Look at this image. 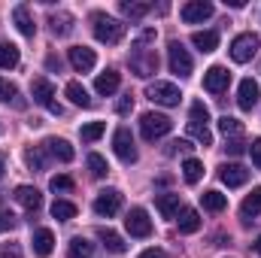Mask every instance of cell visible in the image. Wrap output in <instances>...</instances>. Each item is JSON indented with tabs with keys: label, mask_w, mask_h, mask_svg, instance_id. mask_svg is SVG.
<instances>
[{
	"label": "cell",
	"mask_w": 261,
	"mask_h": 258,
	"mask_svg": "<svg viewBox=\"0 0 261 258\" xmlns=\"http://www.w3.org/2000/svg\"><path fill=\"white\" fill-rule=\"evenodd\" d=\"M149 40H155V31H152V28H146V31L140 34V40L130 46V55H128L130 70H134L140 79H149V76L158 73V55H155V49H149Z\"/></svg>",
	"instance_id": "1"
},
{
	"label": "cell",
	"mask_w": 261,
	"mask_h": 258,
	"mask_svg": "<svg viewBox=\"0 0 261 258\" xmlns=\"http://www.w3.org/2000/svg\"><path fill=\"white\" fill-rule=\"evenodd\" d=\"M91 28H94V37H97L100 43H107V46H116V43H122V37H125V24H122L119 18L107 15V12H94V15H91Z\"/></svg>",
	"instance_id": "2"
},
{
	"label": "cell",
	"mask_w": 261,
	"mask_h": 258,
	"mask_svg": "<svg viewBox=\"0 0 261 258\" xmlns=\"http://www.w3.org/2000/svg\"><path fill=\"white\" fill-rule=\"evenodd\" d=\"M146 97L152 104H161V107H179L182 100V91L173 85V82H164V79H155L146 85Z\"/></svg>",
	"instance_id": "3"
},
{
	"label": "cell",
	"mask_w": 261,
	"mask_h": 258,
	"mask_svg": "<svg viewBox=\"0 0 261 258\" xmlns=\"http://www.w3.org/2000/svg\"><path fill=\"white\" fill-rule=\"evenodd\" d=\"M206 122H210V110H206L200 100L192 104V113H189V134L195 137L200 146H210V143H213V134L206 128Z\"/></svg>",
	"instance_id": "4"
},
{
	"label": "cell",
	"mask_w": 261,
	"mask_h": 258,
	"mask_svg": "<svg viewBox=\"0 0 261 258\" xmlns=\"http://www.w3.org/2000/svg\"><path fill=\"white\" fill-rule=\"evenodd\" d=\"M31 94H34V100H37L40 107H46L52 116H61V113H64L61 104L55 100V88H52V82H49L46 76H37V79L31 82Z\"/></svg>",
	"instance_id": "5"
},
{
	"label": "cell",
	"mask_w": 261,
	"mask_h": 258,
	"mask_svg": "<svg viewBox=\"0 0 261 258\" xmlns=\"http://www.w3.org/2000/svg\"><path fill=\"white\" fill-rule=\"evenodd\" d=\"M170 128H173V122H170L167 116H161V113H143V119H140V131H143V137H146L149 143L167 137Z\"/></svg>",
	"instance_id": "6"
},
{
	"label": "cell",
	"mask_w": 261,
	"mask_h": 258,
	"mask_svg": "<svg viewBox=\"0 0 261 258\" xmlns=\"http://www.w3.org/2000/svg\"><path fill=\"white\" fill-rule=\"evenodd\" d=\"M167 61H170V70H173L176 76H192V70H195V61H192L189 49H186L179 40H173V43L167 46Z\"/></svg>",
	"instance_id": "7"
},
{
	"label": "cell",
	"mask_w": 261,
	"mask_h": 258,
	"mask_svg": "<svg viewBox=\"0 0 261 258\" xmlns=\"http://www.w3.org/2000/svg\"><path fill=\"white\" fill-rule=\"evenodd\" d=\"M258 46H261V40L255 34H240V37H234V43H231V58H234L237 64H246V61L255 58Z\"/></svg>",
	"instance_id": "8"
},
{
	"label": "cell",
	"mask_w": 261,
	"mask_h": 258,
	"mask_svg": "<svg viewBox=\"0 0 261 258\" xmlns=\"http://www.w3.org/2000/svg\"><path fill=\"white\" fill-rule=\"evenodd\" d=\"M119 210H122V194L116 192V189H107V192H100L94 197V213H97V216L113 219Z\"/></svg>",
	"instance_id": "9"
},
{
	"label": "cell",
	"mask_w": 261,
	"mask_h": 258,
	"mask_svg": "<svg viewBox=\"0 0 261 258\" xmlns=\"http://www.w3.org/2000/svg\"><path fill=\"white\" fill-rule=\"evenodd\" d=\"M125 228H128L130 237H149L152 234V222H149V213L143 207H134L125 219Z\"/></svg>",
	"instance_id": "10"
},
{
	"label": "cell",
	"mask_w": 261,
	"mask_h": 258,
	"mask_svg": "<svg viewBox=\"0 0 261 258\" xmlns=\"http://www.w3.org/2000/svg\"><path fill=\"white\" fill-rule=\"evenodd\" d=\"M113 149H116V155H119L125 164H134V161H137V146H134V137H130L128 128L116 131V137H113Z\"/></svg>",
	"instance_id": "11"
},
{
	"label": "cell",
	"mask_w": 261,
	"mask_h": 258,
	"mask_svg": "<svg viewBox=\"0 0 261 258\" xmlns=\"http://www.w3.org/2000/svg\"><path fill=\"white\" fill-rule=\"evenodd\" d=\"M258 97H261V88L255 79H243L240 82V88H237V104H240V110H255L258 107Z\"/></svg>",
	"instance_id": "12"
},
{
	"label": "cell",
	"mask_w": 261,
	"mask_h": 258,
	"mask_svg": "<svg viewBox=\"0 0 261 258\" xmlns=\"http://www.w3.org/2000/svg\"><path fill=\"white\" fill-rule=\"evenodd\" d=\"M219 179H222L228 189H240V186H246L249 170H246L243 164H222V167H219Z\"/></svg>",
	"instance_id": "13"
},
{
	"label": "cell",
	"mask_w": 261,
	"mask_h": 258,
	"mask_svg": "<svg viewBox=\"0 0 261 258\" xmlns=\"http://www.w3.org/2000/svg\"><path fill=\"white\" fill-rule=\"evenodd\" d=\"M67 55H70L73 70H79V73H88V70H94V64H97V55H94V49H88V46H73Z\"/></svg>",
	"instance_id": "14"
},
{
	"label": "cell",
	"mask_w": 261,
	"mask_h": 258,
	"mask_svg": "<svg viewBox=\"0 0 261 258\" xmlns=\"http://www.w3.org/2000/svg\"><path fill=\"white\" fill-rule=\"evenodd\" d=\"M182 21L186 24H197V21H206L210 15H213V3H206V0H192V3H186L182 6Z\"/></svg>",
	"instance_id": "15"
},
{
	"label": "cell",
	"mask_w": 261,
	"mask_h": 258,
	"mask_svg": "<svg viewBox=\"0 0 261 258\" xmlns=\"http://www.w3.org/2000/svg\"><path fill=\"white\" fill-rule=\"evenodd\" d=\"M228 82H231V73H228L225 67H210V70L203 73V88L213 91V94H222V91L228 88Z\"/></svg>",
	"instance_id": "16"
},
{
	"label": "cell",
	"mask_w": 261,
	"mask_h": 258,
	"mask_svg": "<svg viewBox=\"0 0 261 258\" xmlns=\"http://www.w3.org/2000/svg\"><path fill=\"white\" fill-rule=\"evenodd\" d=\"M43 149L52 155V158H58V161H73V146L67 143V140H61V137H49L46 143H43Z\"/></svg>",
	"instance_id": "17"
},
{
	"label": "cell",
	"mask_w": 261,
	"mask_h": 258,
	"mask_svg": "<svg viewBox=\"0 0 261 258\" xmlns=\"http://www.w3.org/2000/svg\"><path fill=\"white\" fill-rule=\"evenodd\" d=\"M12 197H15V200H18V203H21L24 210H31V213L43 207V194L37 192L34 186H18V189H15V194H12Z\"/></svg>",
	"instance_id": "18"
},
{
	"label": "cell",
	"mask_w": 261,
	"mask_h": 258,
	"mask_svg": "<svg viewBox=\"0 0 261 258\" xmlns=\"http://www.w3.org/2000/svg\"><path fill=\"white\" fill-rule=\"evenodd\" d=\"M52 246H55L52 231H49V228H37V231H34V255L49 258L52 255Z\"/></svg>",
	"instance_id": "19"
},
{
	"label": "cell",
	"mask_w": 261,
	"mask_h": 258,
	"mask_svg": "<svg viewBox=\"0 0 261 258\" xmlns=\"http://www.w3.org/2000/svg\"><path fill=\"white\" fill-rule=\"evenodd\" d=\"M12 21H15V28H18L24 37H34V34H37V24H34V18H31V9H28L24 3L12 9Z\"/></svg>",
	"instance_id": "20"
},
{
	"label": "cell",
	"mask_w": 261,
	"mask_h": 258,
	"mask_svg": "<svg viewBox=\"0 0 261 258\" xmlns=\"http://www.w3.org/2000/svg\"><path fill=\"white\" fill-rule=\"evenodd\" d=\"M155 207H158V213H161L164 219H176L182 200H179V194H158V197H155Z\"/></svg>",
	"instance_id": "21"
},
{
	"label": "cell",
	"mask_w": 261,
	"mask_h": 258,
	"mask_svg": "<svg viewBox=\"0 0 261 258\" xmlns=\"http://www.w3.org/2000/svg\"><path fill=\"white\" fill-rule=\"evenodd\" d=\"M119 82H122V76L116 73V70H107V73H100L97 79H94V88H97V94H116L119 91Z\"/></svg>",
	"instance_id": "22"
},
{
	"label": "cell",
	"mask_w": 261,
	"mask_h": 258,
	"mask_svg": "<svg viewBox=\"0 0 261 258\" xmlns=\"http://www.w3.org/2000/svg\"><path fill=\"white\" fill-rule=\"evenodd\" d=\"M97 237H100V243L110 249V252H116V255H122V252H128V243L116 234V231H110V228H100L97 231Z\"/></svg>",
	"instance_id": "23"
},
{
	"label": "cell",
	"mask_w": 261,
	"mask_h": 258,
	"mask_svg": "<svg viewBox=\"0 0 261 258\" xmlns=\"http://www.w3.org/2000/svg\"><path fill=\"white\" fill-rule=\"evenodd\" d=\"M64 94L70 97V104H76V107H82V110H88V107H91V97H88L85 85H79V82H67Z\"/></svg>",
	"instance_id": "24"
},
{
	"label": "cell",
	"mask_w": 261,
	"mask_h": 258,
	"mask_svg": "<svg viewBox=\"0 0 261 258\" xmlns=\"http://www.w3.org/2000/svg\"><path fill=\"white\" fill-rule=\"evenodd\" d=\"M192 43H195L203 55H206V52H216V46H219V34H216V31H197L195 37H192Z\"/></svg>",
	"instance_id": "25"
},
{
	"label": "cell",
	"mask_w": 261,
	"mask_h": 258,
	"mask_svg": "<svg viewBox=\"0 0 261 258\" xmlns=\"http://www.w3.org/2000/svg\"><path fill=\"white\" fill-rule=\"evenodd\" d=\"M240 213H243V219H252V216H258V213H261V189H252V192L243 197V203H240Z\"/></svg>",
	"instance_id": "26"
},
{
	"label": "cell",
	"mask_w": 261,
	"mask_h": 258,
	"mask_svg": "<svg viewBox=\"0 0 261 258\" xmlns=\"http://www.w3.org/2000/svg\"><path fill=\"white\" fill-rule=\"evenodd\" d=\"M176 222H179V231H182V234H195L197 228H200V216H197V210H179Z\"/></svg>",
	"instance_id": "27"
},
{
	"label": "cell",
	"mask_w": 261,
	"mask_h": 258,
	"mask_svg": "<svg viewBox=\"0 0 261 258\" xmlns=\"http://www.w3.org/2000/svg\"><path fill=\"white\" fill-rule=\"evenodd\" d=\"M200 203H203V210H210V213H222V210L228 207V197L222 192H203L200 194Z\"/></svg>",
	"instance_id": "28"
},
{
	"label": "cell",
	"mask_w": 261,
	"mask_h": 258,
	"mask_svg": "<svg viewBox=\"0 0 261 258\" xmlns=\"http://www.w3.org/2000/svg\"><path fill=\"white\" fill-rule=\"evenodd\" d=\"M70 258H94V243H88L85 237H73L70 240Z\"/></svg>",
	"instance_id": "29"
},
{
	"label": "cell",
	"mask_w": 261,
	"mask_h": 258,
	"mask_svg": "<svg viewBox=\"0 0 261 258\" xmlns=\"http://www.w3.org/2000/svg\"><path fill=\"white\" fill-rule=\"evenodd\" d=\"M49 24H52V34H55V37H67V34L73 31V15H67V12L52 15V18H49Z\"/></svg>",
	"instance_id": "30"
},
{
	"label": "cell",
	"mask_w": 261,
	"mask_h": 258,
	"mask_svg": "<svg viewBox=\"0 0 261 258\" xmlns=\"http://www.w3.org/2000/svg\"><path fill=\"white\" fill-rule=\"evenodd\" d=\"M182 176H186V183H189V186H197V183H200V176H203V164H200L197 158H189V161L182 164Z\"/></svg>",
	"instance_id": "31"
},
{
	"label": "cell",
	"mask_w": 261,
	"mask_h": 258,
	"mask_svg": "<svg viewBox=\"0 0 261 258\" xmlns=\"http://www.w3.org/2000/svg\"><path fill=\"white\" fill-rule=\"evenodd\" d=\"M18 64V49L12 43H0V70H12Z\"/></svg>",
	"instance_id": "32"
},
{
	"label": "cell",
	"mask_w": 261,
	"mask_h": 258,
	"mask_svg": "<svg viewBox=\"0 0 261 258\" xmlns=\"http://www.w3.org/2000/svg\"><path fill=\"white\" fill-rule=\"evenodd\" d=\"M52 216H55L58 222H70V219L76 216V203H70V200H55V203H52Z\"/></svg>",
	"instance_id": "33"
},
{
	"label": "cell",
	"mask_w": 261,
	"mask_h": 258,
	"mask_svg": "<svg viewBox=\"0 0 261 258\" xmlns=\"http://www.w3.org/2000/svg\"><path fill=\"white\" fill-rule=\"evenodd\" d=\"M103 131H107L103 122H88V125H82V128H79V137H82L85 143H94V140H100V137H103Z\"/></svg>",
	"instance_id": "34"
},
{
	"label": "cell",
	"mask_w": 261,
	"mask_h": 258,
	"mask_svg": "<svg viewBox=\"0 0 261 258\" xmlns=\"http://www.w3.org/2000/svg\"><path fill=\"white\" fill-rule=\"evenodd\" d=\"M0 100H3V104H15V107H21V100H18V88H15L9 79H3V76H0Z\"/></svg>",
	"instance_id": "35"
},
{
	"label": "cell",
	"mask_w": 261,
	"mask_h": 258,
	"mask_svg": "<svg viewBox=\"0 0 261 258\" xmlns=\"http://www.w3.org/2000/svg\"><path fill=\"white\" fill-rule=\"evenodd\" d=\"M149 9H152L149 3H140V0H130L128 3V0H122V12H125L128 18H143Z\"/></svg>",
	"instance_id": "36"
},
{
	"label": "cell",
	"mask_w": 261,
	"mask_h": 258,
	"mask_svg": "<svg viewBox=\"0 0 261 258\" xmlns=\"http://www.w3.org/2000/svg\"><path fill=\"white\" fill-rule=\"evenodd\" d=\"M88 170H91V176H97V179H103L107 173H110V167H107V161L97 155V152H91L88 155Z\"/></svg>",
	"instance_id": "37"
},
{
	"label": "cell",
	"mask_w": 261,
	"mask_h": 258,
	"mask_svg": "<svg viewBox=\"0 0 261 258\" xmlns=\"http://www.w3.org/2000/svg\"><path fill=\"white\" fill-rule=\"evenodd\" d=\"M219 131H222L225 137H240V134H243V125H240L237 119H231V116H222V119H219Z\"/></svg>",
	"instance_id": "38"
},
{
	"label": "cell",
	"mask_w": 261,
	"mask_h": 258,
	"mask_svg": "<svg viewBox=\"0 0 261 258\" xmlns=\"http://www.w3.org/2000/svg\"><path fill=\"white\" fill-rule=\"evenodd\" d=\"M43 152H46L43 146H37V149H31V152L24 155V158H28V164H31V167H37V170H43V167H46V158H43Z\"/></svg>",
	"instance_id": "39"
},
{
	"label": "cell",
	"mask_w": 261,
	"mask_h": 258,
	"mask_svg": "<svg viewBox=\"0 0 261 258\" xmlns=\"http://www.w3.org/2000/svg\"><path fill=\"white\" fill-rule=\"evenodd\" d=\"M49 186H52V192H70L73 189V179L70 176H52Z\"/></svg>",
	"instance_id": "40"
},
{
	"label": "cell",
	"mask_w": 261,
	"mask_h": 258,
	"mask_svg": "<svg viewBox=\"0 0 261 258\" xmlns=\"http://www.w3.org/2000/svg\"><path fill=\"white\" fill-rule=\"evenodd\" d=\"M195 146L189 143V140H173L170 146H167V155H176V152H192Z\"/></svg>",
	"instance_id": "41"
},
{
	"label": "cell",
	"mask_w": 261,
	"mask_h": 258,
	"mask_svg": "<svg viewBox=\"0 0 261 258\" xmlns=\"http://www.w3.org/2000/svg\"><path fill=\"white\" fill-rule=\"evenodd\" d=\"M130 110H134V97H130V94H125V97L116 104V113H119V116H128Z\"/></svg>",
	"instance_id": "42"
},
{
	"label": "cell",
	"mask_w": 261,
	"mask_h": 258,
	"mask_svg": "<svg viewBox=\"0 0 261 258\" xmlns=\"http://www.w3.org/2000/svg\"><path fill=\"white\" fill-rule=\"evenodd\" d=\"M249 155H252V164L261 170V137L252 143V146H249Z\"/></svg>",
	"instance_id": "43"
},
{
	"label": "cell",
	"mask_w": 261,
	"mask_h": 258,
	"mask_svg": "<svg viewBox=\"0 0 261 258\" xmlns=\"http://www.w3.org/2000/svg\"><path fill=\"white\" fill-rule=\"evenodd\" d=\"M12 225H15V219H12L9 213L0 210V234H3V231H12Z\"/></svg>",
	"instance_id": "44"
},
{
	"label": "cell",
	"mask_w": 261,
	"mask_h": 258,
	"mask_svg": "<svg viewBox=\"0 0 261 258\" xmlns=\"http://www.w3.org/2000/svg\"><path fill=\"white\" fill-rule=\"evenodd\" d=\"M140 258H167V252H164V249H155V246H152V249L140 252Z\"/></svg>",
	"instance_id": "45"
},
{
	"label": "cell",
	"mask_w": 261,
	"mask_h": 258,
	"mask_svg": "<svg viewBox=\"0 0 261 258\" xmlns=\"http://www.w3.org/2000/svg\"><path fill=\"white\" fill-rule=\"evenodd\" d=\"M225 149H228L231 155H240V152H243V143H240V140H231V143H228Z\"/></svg>",
	"instance_id": "46"
},
{
	"label": "cell",
	"mask_w": 261,
	"mask_h": 258,
	"mask_svg": "<svg viewBox=\"0 0 261 258\" xmlns=\"http://www.w3.org/2000/svg\"><path fill=\"white\" fill-rule=\"evenodd\" d=\"M3 258H21V252H18V246H12V243H9V246L3 249Z\"/></svg>",
	"instance_id": "47"
},
{
	"label": "cell",
	"mask_w": 261,
	"mask_h": 258,
	"mask_svg": "<svg viewBox=\"0 0 261 258\" xmlns=\"http://www.w3.org/2000/svg\"><path fill=\"white\" fill-rule=\"evenodd\" d=\"M255 252H258V255H261V237H258V240H255Z\"/></svg>",
	"instance_id": "48"
},
{
	"label": "cell",
	"mask_w": 261,
	"mask_h": 258,
	"mask_svg": "<svg viewBox=\"0 0 261 258\" xmlns=\"http://www.w3.org/2000/svg\"><path fill=\"white\" fill-rule=\"evenodd\" d=\"M0 176H3V164H0Z\"/></svg>",
	"instance_id": "49"
}]
</instances>
